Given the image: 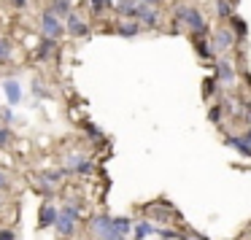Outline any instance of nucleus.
Instances as JSON below:
<instances>
[{
  "label": "nucleus",
  "instance_id": "obj_1",
  "mask_svg": "<svg viewBox=\"0 0 251 240\" xmlns=\"http://www.w3.org/2000/svg\"><path fill=\"white\" fill-rule=\"evenodd\" d=\"M176 27L192 30L195 38H205L208 35V27H205V22H202L200 11L195 6H176Z\"/></svg>",
  "mask_w": 251,
  "mask_h": 240
},
{
  "label": "nucleus",
  "instance_id": "obj_2",
  "mask_svg": "<svg viewBox=\"0 0 251 240\" xmlns=\"http://www.w3.org/2000/svg\"><path fill=\"white\" fill-rule=\"evenodd\" d=\"M89 229H92V235H98L100 240H125L122 235H116L114 218H111L108 213H100V216H95L92 224H89Z\"/></svg>",
  "mask_w": 251,
  "mask_h": 240
},
{
  "label": "nucleus",
  "instance_id": "obj_3",
  "mask_svg": "<svg viewBox=\"0 0 251 240\" xmlns=\"http://www.w3.org/2000/svg\"><path fill=\"white\" fill-rule=\"evenodd\" d=\"M41 30H44V38L60 41L62 35H65V22L57 19L51 11H44V17H41Z\"/></svg>",
  "mask_w": 251,
  "mask_h": 240
},
{
  "label": "nucleus",
  "instance_id": "obj_4",
  "mask_svg": "<svg viewBox=\"0 0 251 240\" xmlns=\"http://www.w3.org/2000/svg\"><path fill=\"white\" fill-rule=\"evenodd\" d=\"M132 19H135V22H141L143 27H154V24L159 22V11H157V8H151V6H143V3H138Z\"/></svg>",
  "mask_w": 251,
  "mask_h": 240
},
{
  "label": "nucleus",
  "instance_id": "obj_5",
  "mask_svg": "<svg viewBox=\"0 0 251 240\" xmlns=\"http://www.w3.org/2000/svg\"><path fill=\"white\" fill-rule=\"evenodd\" d=\"M57 216H60V208L54 205V202H44L38 211V227L46 229V227H54L57 224Z\"/></svg>",
  "mask_w": 251,
  "mask_h": 240
},
{
  "label": "nucleus",
  "instance_id": "obj_6",
  "mask_svg": "<svg viewBox=\"0 0 251 240\" xmlns=\"http://www.w3.org/2000/svg\"><path fill=\"white\" fill-rule=\"evenodd\" d=\"M65 33L73 35V38H87V35H89V24L84 22V19H78L76 14H71V17L65 19Z\"/></svg>",
  "mask_w": 251,
  "mask_h": 240
},
{
  "label": "nucleus",
  "instance_id": "obj_7",
  "mask_svg": "<svg viewBox=\"0 0 251 240\" xmlns=\"http://www.w3.org/2000/svg\"><path fill=\"white\" fill-rule=\"evenodd\" d=\"M235 44V33L229 27H219L216 33H213V49L216 51H229Z\"/></svg>",
  "mask_w": 251,
  "mask_h": 240
},
{
  "label": "nucleus",
  "instance_id": "obj_8",
  "mask_svg": "<svg viewBox=\"0 0 251 240\" xmlns=\"http://www.w3.org/2000/svg\"><path fill=\"white\" fill-rule=\"evenodd\" d=\"M65 170H68V173L87 175V173H92V162H89L87 157H81V154H71V157H68V162H65Z\"/></svg>",
  "mask_w": 251,
  "mask_h": 240
},
{
  "label": "nucleus",
  "instance_id": "obj_9",
  "mask_svg": "<svg viewBox=\"0 0 251 240\" xmlns=\"http://www.w3.org/2000/svg\"><path fill=\"white\" fill-rule=\"evenodd\" d=\"M76 218L73 216H68L65 211H60V216H57V224H54V229H57V235H62V238H71L73 232H76Z\"/></svg>",
  "mask_w": 251,
  "mask_h": 240
},
{
  "label": "nucleus",
  "instance_id": "obj_10",
  "mask_svg": "<svg viewBox=\"0 0 251 240\" xmlns=\"http://www.w3.org/2000/svg\"><path fill=\"white\" fill-rule=\"evenodd\" d=\"M216 78L222 84H232L235 81V65L227 60V57H222V60L216 62Z\"/></svg>",
  "mask_w": 251,
  "mask_h": 240
},
{
  "label": "nucleus",
  "instance_id": "obj_11",
  "mask_svg": "<svg viewBox=\"0 0 251 240\" xmlns=\"http://www.w3.org/2000/svg\"><path fill=\"white\" fill-rule=\"evenodd\" d=\"M3 92H6L8 105H19V103H22V87H19V81L6 78V81H3Z\"/></svg>",
  "mask_w": 251,
  "mask_h": 240
},
{
  "label": "nucleus",
  "instance_id": "obj_12",
  "mask_svg": "<svg viewBox=\"0 0 251 240\" xmlns=\"http://www.w3.org/2000/svg\"><path fill=\"white\" fill-rule=\"evenodd\" d=\"M71 6H73V3H71V0H51V3H49V8H46V11H51V14H54V17L57 19H62V17H71Z\"/></svg>",
  "mask_w": 251,
  "mask_h": 240
},
{
  "label": "nucleus",
  "instance_id": "obj_13",
  "mask_svg": "<svg viewBox=\"0 0 251 240\" xmlns=\"http://www.w3.org/2000/svg\"><path fill=\"white\" fill-rule=\"evenodd\" d=\"M141 27H143V24L132 19V22H119V27H116V33H119L122 38H135V35L141 33Z\"/></svg>",
  "mask_w": 251,
  "mask_h": 240
},
{
  "label": "nucleus",
  "instance_id": "obj_14",
  "mask_svg": "<svg viewBox=\"0 0 251 240\" xmlns=\"http://www.w3.org/2000/svg\"><path fill=\"white\" fill-rule=\"evenodd\" d=\"M154 232H157V227H154L151 221L132 224V235H135V240H143V238H149V235H154Z\"/></svg>",
  "mask_w": 251,
  "mask_h": 240
},
{
  "label": "nucleus",
  "instance_id": "obj_15",
  "mask_svg": "<svg viewBox=\"0 0 251 240\" xmlns=\"http://www.w3.org/2000/svg\"><path fill=\"white\" fill-rule=\"evenodd\" d=\"M54 49H57V41L44 38V41H41V46H38V51H35V60H49Z\"/></svg>",
  "mask_w": 251,
  "mask_h": 240
},
{
  "label": "nucleus",
  "instance_id": "obj_16",
  "mask_svg": "<svg viewBox=\"0 0 251 240\" xmlns=\"http://www.w3.org/2000/svg\"><path fill=\"white\" fill-rule=\"evenodd\" d=\"M135 6H138V0H119V3H116V14H119V17H132V14H135Z\"/></svg>",
  "mask_w": 251,
  "mask_h": 240
},
{
  "label": "nucleus",
  "instance_id": "obj_17",
  "mask_svg": "<svg viewBox=\"0 0 251 240\" xmlns=\"http://www.w3.org/2000/svg\"><path fill=\"white\" fill-rule=\"evenodd\" d=\"M224 143H227V146H232V148H238V151L243 154V157H251V148L243 143V138H238V135H227V141H224Z\"/></svg>",
  "mask_w": 251,
  "mask_h": 240
},
{
  "label": "nucleus",
  "instance_id": "obj_18",
  "mask_svg": "<svg viewBox=\"0 0 251 240\" xmlns=\"http://www.w3.org/2000/svg\"><path fill=\"white\" fill-rule=\"evenodd\" d=\"M114 229H116V235H122V238H125V235L132 232V221L127 216H119V218H114Z\"/></svg>",
  "mask_w": 251,
  "mask_h": 240
},
{
  "label": "nucleus",
  "instance_id": "obj_19",
  "mask_svg": "<svg viewBox=\"0 0 251 240\" xmlns=\"http://www.w3.org/2000/svg\"><path fill=\"white\" fill-rule=\"evenodd\" d=\"M195 41H197V54H200V57H208V60H213V57H216L213 44H205L202 38H195Z\"/></svg>",
  "mask_w": 251,
  "mask_h": 240
},
{
  "label": "nucleus",
  "instance_id": "obj_20",
  "mask_svg": "<svg viewBox=\"0 0 251 240\" xmlns=\"http://www.w3.org/2000/svg\"><path fill=\"white\" fill-rule=\"evenodd\" d=\"M11 54H14V46H11V41H8V38H0V65L11 60Z\"/></svg>",
  "mask_w": 251,
  "mask_h": 240
},
{
  "label": "nucleus",
  "instance_id": "obj_21",
  "mask_svg": "<svg viewBox=\"0 0 251 240\" xmlns=\"http://www.w3.org/2000/svg\"><path fill=\"white\" fill-rule=\"evenodd\" d=\"M229 30H232L238 38H246V33H249V27H246V22L243 19H238V17H232L229 19Z\"/></svg>",
  "mask_w": 251,
  "mask_h": 240
},
{
  "label": "nucleus",
  "instance_id": "obj_22",
  "mask_svg": "<svg viewBox=\"0 0 251 240\" xmlns=\"http://www.w3.org/2000/svg\"><path fill=\"white\" fill-rule=\"evenodd\" d=\"M216 14L222 19H232V6H229V0H216Z\"/></svg>",
  "mask_w": 251,
  "mask_h": 240
},
{
  "label": "nucleus",
  "instance_id": "obj_23",
  "mask_svg": "<svg viewBox=\"0 0 251 240\" xmlns=\"http://www.w3.org/2000/svg\"><path fill=\"white\" fill-rule=\"evenodd\" d=\"M89 6H92V14H103V11H108L111 8V0H89Z\"/></svg>",
  "mask_w": 251,
  "mask_h": 240
},
{
  "label": "nucleus",
  "instance_id": "obj_24",
  "mask_svg": "<svg viewBox=\"0 0 251 240\" xmlns=\"http://www.w3.org/2000/svg\"><path fill=\"white\" fill-rule=\"evenodd\" d=\"M33 95H35V97H41V100H49V97H51L49 89H46L41 81H33Z\"/></svg>",
  "mask_w": 251,
  "mask_h": 240
},
{
  "label": "nucleus",
  "instance_id": "obj_25",
  "mask_svg": "<svg viewBox=\"0 0 251 240\" xmlns=\"http://www.w3.org/2000/svg\"><path fill=\"white\" fill-rule=\"evenodd\" d=\"M11 138H14V132L8 130V127H0V148H6L8 143H11Z\"/></svg>",
  "mask_w": 251,
  "mask_h": 240
},
{
  "label": "nucleus",
  "instance_id": "obj_26",
  "mask_svg": "<svg viewBox=\"0 0 251 240\" xmlns=\"http://www.w3.org/2000/svg\"><path fill=\"white\" fill-rule=\"evenodd\" d=\"M208 119H211L213 124H219V121H222V108H219V105H213V108L208 111Z\"/></svg>",
  "mask_w": 251,
  "mask_h": 240
},
{
  "label": "nucleus",
  "instance_id": "obj_27",
  "mask_svg": "<svg viewBox=\"0 0 251 240\" xmlns=\"http://www.w3.org/2000/svg\"><path fill=\"white\" fill-rule=\"evenodd\" d=\"M157 235L162 240H176V238H178V232H173V229H157Z\"/></svg>",
  "mask_w": 251,
  "mask_h": 240
},
{
  "label": "nucleus",
  "instance_id": "obj_28",
  "mask_svg": "<svg viewBox=\"0 0 251 240\" xmlns=\"http://www.w3.org/2000/svg\"><path fill=\"white\" fill-rule=\"evenodd\" d=\"M6 189H8V175L0 170V192H6Z\"/></svg>",
  "mask_w": 251,
  "mask_h": 240
},
{
  "label": "nucleus",
  "instance_id": "obj_29",
  "mask_svg": "<svg viewBox=\"0 0 251 240\" xmlns=\"http://www.w3.org/2000/svg\"><path fill=\"white\" fill-rule=\"evenodd\" d=\"M0 240H17L11 229H0Z\"/></svg>",
  "mask_w": 251,
  "mask_h": 240
},
{
  "label": "nucleus",
  "instance_id": "obj_30",
  "mask_svg": "<svg viewBox=\"0 0 251 240\" xmlns=\"http://www.w3.org/2000/svg\"><path fill=\"white\" fill-rule=\"evenodd\" d=\"M0 116H3V121H14V114H11V108H3V111H0Z\"/></svg>",
  "mask_w": 251,
  "mask_h": 240
},
{
  "label": "nucleus",
  "instance_id": "obj_31",
  "mask_svg": "<svg viewBox=\"0 0 251 240\" xmlns=\"http://www.w3.org/2000/svg\"><path fill=\"white\" fill-rule=\"evenodd\" d=\"M240 138H243V143H246V146L251 148V127H249V130H246V135H240Z\"/></svg>",
  "mask_w": 251,
  "mask_h": 240
},
{
  "label": "nucleus",
  "instance_id": "obj_32",
  "mask_svg": "<svg viewBox=\"0 0 251 240\" xmlns=\"http://www.w3.org/2000/svg\"><path fill=\"white\" fill-rule=\"evenodd\" d=\"M138 3H143V6H151V8L159 6V0H138Z\"/></svg>",
  "mask_w": 251,
  "mask_h": 240
},
{
  "label": "nucleus",
  "instance_id": "obj_33",
  "mask_svg": "<svg viewBox=\"0 0 251 240\" xmlns=\"http://www.w3.org/2000/svg\"><path fill=\"white\" fill-rule=\"evenodd\" d=\"M11 6L14 8H25V6H27V0H11Z\"/></svg>",
  "mask_w": 251,
  "mask_h": 240
},
{
  "label": "nucleus",
  "instance_id": "obj_34",
  "mask_svg": "<svg viewBox=\"0 0 251 240\" xmlns=\"http://www.w3.org/2000/svg\"><path fill=\"white\" fill-rule=\"evenodd\" d=\"M192 240H208V238H202V235H192Z\"/></svg>",
  "mask_w": 251,
  "mask_h": 240
}]
</instances>
